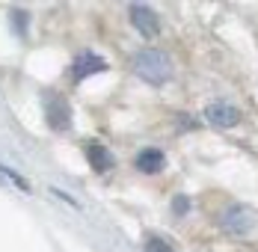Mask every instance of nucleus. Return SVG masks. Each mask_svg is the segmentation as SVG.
<instances>
[{
	"label": "nucleus",
	"mask_w": 258,
	"mask_h": 252,
	"mask_svg": "<svg viewBox=\"0 0 258 252\" xmlns=\"http://www.w3.org/2000/svg\"><path fill=\"white\" fill-rule=\"evenodd\" d=\"M134 72L143 77V80L160 86V83H166V80L172 77V62H169V56H166L163 50L146 48L134 56Z\"/></svg>",
	"instance_id": "obj_1"
},
{
	"label": "nucleus",
	"mask_w": 258,
	"mask_h": 252,
	"mask_svg": "<svg viewBox=\"0 0 258 252\" xmlns=\"http://www.w3.org/2000/svg\"><path fill=\"white\" fill-rule=\"evenodd\" d=\"M45 116H48V125L53 131H66V128L72 125V107L66 104L62 95H56V92L45 95Z\"/></svg>",
	"instance_id": "obj_2"
},
{
	"label": "nucleus",
	"mask_w": 258,
	"mask_h": 252,
	"mask_svg": "<svg viewBox=\"0 0 258 252\" xmlns=\"http://www.w3.org/2000/svg\"><path fill=\"white\" fill-rule=\"evenodd\" d=\"M205 119H208L214 128H223V131H226V128H234V125H237L240 113H237V107L226 104V101H214V104H208Z\"/></svg>",
	"instance_id": "obj_3"
},
{
	"label": "nucleus",
	"mask_w": 258,
	"mask_h": 252,
	"mask_svg": "<svg viewBox=\"0 0 258 252\" xmlns=\"http://www.w3.org/2000/svg\"><path fill=\"white\" fill-rule=\"evenodd\" d=\"M131 24L137 27L143 36H157L160 33V21H157L155 9L152 6H143V3H134L131 6Z\"/></svg>",
	"instance_id": "obj_4"
},
{
	"label": "nucleus",
	"mask_w": 258,
	"mask_h": 252,
	"mask_svg": "<svg viewBox=\"0 0 258 252\" xmlns=\"http://www.w3.org/2000/svg\"><path fill=\"white\" fill-rule=\"evenodd\" d=\"M104 69H107V62H104L98 53H92V50H80L78 56H75V66H72V77H75V80H86L89 75L104 72Z\"/></svg>",
	"instance_id": "obj_5"
},
{
	"label": "nucleus",
	"mask_w": 258,
	"mask_h": 252,
	"mask_svg": "<svg viewBox=\"0 0 258 252\" xmlns=\"http://www.w3.org/2000/svg\"><path fill=\"white\" fill-rule=\"evenodd\" d=\"M223 226L229 228V231L243 234V231H249V228H252V214H249L246 208H237V205H232V208L223 214Z\"/></svg>",
	"instance_id": "obj_6"
},
{
	"label": "nucleus",
	"mask_w": 258,
	"mask_h": 252,
	"mask_svg": "<svg viewBox=\"0 0 258 252\" xmlns=\"http://www.w3.org/2000/svg\"><path fill=\"white\" fill-rule=\"evenodd\" d=\"M163 163H166V157H163V151H157V149H143L137 154V169L143 175H157L163 169Z\"/></svg>",
	"instance_id": "obj_7"
},
{
	"label": "nucleus",
	"mask_w": 258,
	"mask_h": 252,
	"mask_svg": "<svg viewBox=\"0 0 258 252\" xmlns=\"http://www.w3.org/2000/svg\"><path fill=\"white\" fill-rule=\"evenodd\" d=\"M86 157H89V163H92V169H95V172H110V169H113V163H116V160H113V154L104 149L101 143H89V146H86Z\"/></svg>",
	"instance_id": "obj_8"
},
{
	"label": "nucleus",
	"mask_w": 258,
	"mask_h": 252,
	"mask_svg": "<svg viewBox=\"0 0 258 252\" xmlns=\"http://www.w3.org/2000/svg\"><path fill=\"white\" fill-rule=\"evenodd\" d=\"M0 181L12 184V187H15V190H21V193H30V184H27V181L18 175V172H12L9 166H3V163H0Z\"/></svg>",
	"instance_id": "obj_9"
},
{
	"label": "nucleus",
	"mask_w": 258,
	"mask_h": 252,
	"mask_svg": "<svg viewBox=\"0 0 258 252\" xmlns=\"http://www.w3.org/2000/svg\"><path fill=\"white\" fill-rule=\"evenodd\" d=\"M143 252H175L163 237H149L146 243H143Z\"/></svg>",
	"instance_id": "obj_10"
},
{
	"label": "nucleus",
	"mask_w": 258,
	"mask_h": 252,
	"mask_svg": "<svg viewBox=\"0 0 258 252\" xmlns=\"http://www.w3.org/2000/svg\"><path fill=\"white\" fill-rule=\"evenodd\" d=\"M187 211V196H175V214H184Z\"/></svg>",
	"instance_id": "obj_11"
}]
</instances>
